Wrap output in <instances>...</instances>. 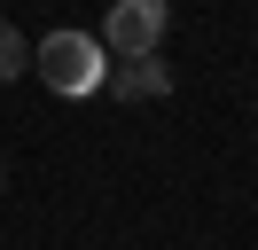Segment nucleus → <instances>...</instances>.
I'll list each match as a JSON object with an SVG mask.
<instances>
[{"mask_svg":"<svg viewBox=\"0 0 258 250\" xmlns=\"http://www.w3.org/2000/svg\"><path fill=\"white\" fill-rule=\"evenodd\" d=\"M32 71L47 78L55 94L86 102V94H102V78H110V55H102L94 31H47V39L32 47Z\"/></svg>","mask_w":258,"mask_h":250,"instance_id":"nucleus-1","label":"nucleus"},{"mask_svg":"<svg viewBox=\"0 0 258 250\" xmlns=\"http://www.w3.org/2000/svg\"><path fill=\"white\" fill-rule=\"evenodd\" d=\"M164 24H172V0H110V16H102V55L133 62V55H157L164 47Z\"/></svg>","mask_w":258,"mask_h":250,"instance_id":"nucleus-2","label":"nucleus"},{"mask_svg":"<svg viewBox=\"0 0 258 250\" xmlns=\"http://www.w3.org/2000/svg\"><path fill=\"white\" fill-rule=\"evenodd\" d=\"M110 102H164L172 94V62H157V55H133V62H110Z\"/></svg>","mask_w":258,"mask_h":250,"instance_id":"nucleus-3","label":"nucleus"},{"mask_svg":"<svg viewBox=\"0 0 258 250\" xmlns=\"http://www.w3.org/2000/svg\"><path fill=\"white\" fill-rule=\"evenodd\" d=\"M32 71V47H24V31L8 24V16H0V86H8V78H24Z\"/></svg>","mask_w":258,"mask_h":250,"instance_id":"nucleus-4","label":"nucleus"},{"mask_svg":"<svg viewBox=\"0 0 258 250\" xmlns=\"http://www.w3.org/2000/svg\"><path fill=\"white\" fill-rule=\"evenodd\" d=\"M0 180H8V172H0Z\"/></svg>","mask_w":258,"mask_h":250,"instance_id":"nucleus-5","label":"nucleus"}]
</instances>
